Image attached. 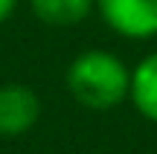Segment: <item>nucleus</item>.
Here are the masks:
<instances>
[{
  "instance_id": "obj_1",
  "label": "nucleus",
  "mask_w": 157,
  "mask_h": 154,
  "mask_svg": "<svg viewBox=\"0 0 157 154\" xmlns=\"http://www.w3.org/2000/svg\"><path fill=\"white\" fill-rule=\"evenodd\" d=\"M70 96L87 111H111L131 93V67L111 50L90 47L70 61L64 73Z\"/></svg>"
},
{
  "instance_id": "obj_6",
  "label": "nucleus",
  "mask_w": 157,
  "mask_h": 154,
  "mask_svg": "<svg viewBox=\"0 0 157 154\" xmlns=\"http://www.w3.org/2000/svg\"><path fill=\"white\" fill-rule=\"evenodd\" d=\"M15 6H17V0H0V23L9 21V15L15 12Z\"/></svg>"
},
{
  "instance_id": "obj_2",
  "label": "nucleus",
  "mask_w": 157,
  "mask_h": 154,
  "mask_svg": "<svg viewBox=\"0 0 157 154\" xmlns=\"http://www.w3.org/2000/svg\"><path fill=\"white\" fill-rule=\"evenodd\" d=\"M96 12L105 26L119 38H157V0H96Z\"/></svg>"
},
{
  "instance_id": "obj_4",
  "label": "nucleus",
  "mask_w": 157,
  "mask_h": 154,
  "mask_svg": "<svg viewBox=\"0 0 157 154\" xmlns=\"http://www.w3.org/2000/svg\"><path fill=\"white\" fill-rule=\"evenodd\" d=\"M128 102L143 119L157 125V50L143 55L137 67H131V93Z\"/></svg>"
},
{
  "instance_id": "obj_5",
  "label": "nucleus",
  "mask_w": 157,
  "mask_h": 154,
  "mask_svg": "<svg viewBox=\"0 0 157 154\" xmlns=\"http://www.w3.org/2000/svg\"><path fill=\"white\" fill-rule=\"evenodd\" d=\"M29 6H32V15L41 23L67 29V26L87 21L90 12L96 9V0H29Z\"/></svg>"
},
{
  "instance_id": "obj_3",
  "label": "nucleus",
  "mask_w": 157,
  "mask_h": 154,
  "mask_svg": "<svg viewBox=\"0 0 157 154\" xmlns=\"http://www.w3.org/2000/svg\"><path fill=\"white\" fill-rule=\"evenodd\" d=\"M41 119V99L26 85H0V137H21Z\"/></svg>"
}]
</instances>
